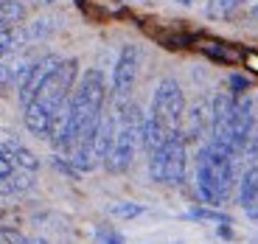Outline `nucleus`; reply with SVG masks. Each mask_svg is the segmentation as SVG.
<instances>
[{"label": "nucleus", "instance_id": "8", "mask_svg": "<svg viewBox=\"0 0 258 244\" xmlns=\"http://www.w3.org/2000/svg\"><path fill=\"white\" fill-rule=\"evenodd\" d=\"M59 62H62V59H59L56 53H45V56H39V59H31V65L20 73V79H17V98H20L23 107H26V104L39 93V87H42L45 79L56 71Z\"/></svg>", "mask_w": 258, "mask_h": 244}, {"label": "nucleus", "instance_id": "22", "mask_svg": "<svg viewBox=\"0 0 258 244\" xmlns=\"http://www.w3.org/2000/svg\"><path fill=\"white\" fill-rule=\"evenodd\" d=\"M23 3H31V6H53V3H56V0H23Z\"/></svg>", "mask_w": 258, "mask_h": 244}, {"label": "nucleus", "instance_id": "21", "mask_svg": "<svg viewBox=\"0 0 258 244\" xmlns=\"http://www.w3.org/2000/svg\"><path fill=\"white\" fill-rule=\"evenodd\" d=\"M227 84L233 87V90H227V93H233V96H244V90H247V79H241V76H230V79H227Z\"/></svg>", "mask_w": 258, "mask_h": 244}, {"label": "nucleus", "instance_id": "19", "mask_svg": "<svg viewBox=\"0 0 258 244\" xmlns=\"http://www.w3.org/2000/svg\"><path fill=\"white\" fill-rule=\"evenodd\" d=\"M0 236L6 238L9 244H34L31 238H26L23 233H17V230H9V227H3V230H0Z\"/></svg>", "mask_w": 258, "mask_h": 244}, {"label": "nucleus", "instance_id": "10", "mask_svg": "<svg viewBox=\"0 0 258 244\" xmlns=\"http://www.w3.org/2000/svg\"><path fill=\"white\" fill-rule=\"evenodd\" d=\"M239 205L252 222H258V166H250L239 180Z\"/></svg>", "mask_w": 258, "mask_h": 244}, {"label": "nucleus", "instance_id": "11", "mask_svg": "<svg viewBox=\"0 0 258 244\" xmlns=\"http://www.w3.org/2000/svg\"><path fill=\"white\" fill-rule=\"evenodd\" d=\"M0 146L6 149V154L14 160V166H17V168H23V171H31V174L39 168V157H37V154H34L23 141H17L14 135L0 138Z\"/></svg>", "mask_w": 258, "mask_h": 244}, {"label": "nucleus", "instance_id": "17", "mask_svg": "<svg viewBox=\"0 0 258 244\" xmlns=\"http://www.w3.org/2000/svg\"><path fill=\"white\" fill-rule=\"evenodd\" d=\"M247 0H211L208 3V14L211 17H227V14H233L239 6H244Z\"/></svg>", "mask_w": 258, "mask_h": 244}, {"label": "nucleus", "instance_id": "3", "mask_svg": "<svg viewBox=\"0 0 258 244\" xmlns=\"http://www.w3.org/2000/svg\"><path fill=\"white\" fill-rule=\"evenodd\" d=\"M182 118H185V93H182L177 79H160L152 93V107L149 115L143 118L141 129V149L149 154L160 149L171 135H177L182 129Z\"/></svg>", "mask_w": 258, "mask_h": 244}, {"label": "nucleus", "instance_id": "15", "mask_svg": "<svg viewBox=\"0 0 258 244\" xmlns=\"http://www.w3.org/2000/svg\"><path fill=\"white\" fill-rule=\"evenodd\" d=\"M107 211H110V216H112V219L129 222V219H138L143 211H146V208H143L141 202H129V199H121V202H112V205L107 208Z\"/></svg>", "mask_w": 258, "mask_h": 244}, {"label": "nucleus", "instance_id": "18", "mask_svg": "<svg viewBox=\"0 0 258 244\" xmlns=\"http://www.w3.org/2000/svg\"><path fill=\"white\" fill-rule=\"evenodd\" d=\"M96 241L98 244H126L123 241V236L118 230H112L110 225H101V227H96Z\"/></svg>", "mask_w": 258, "mask_h": 244}, {"label": "nucleus", "instance_id": "16", "mask_svg": "<svg viewBox=\"0 0 258 244\" xmlns=\"http://www.w3.org/2000/svg\"><path fill=\"white\" fill-rule=\"evenodd\" d=\"M185 219H194V222H213V225H230V216L216 208H194V211L185 213Z\"/></svg>", "mask_w": 258, "mask_h": 244}, {"label": "nucleus", "instance_id": "12", "mask_svg": "<svg viewBox=\"0 0 258 244\" xmlns=\"http://www.w3.org/2000/svg\"><path fill=\"white\" fill-rule=\"evenodd\" d=\"M28 65H31V56H26L23 51L12 53V56H3V59H0V87L17 82L20 73L26 71Z\"/></svg>", "mask_w": 258, "mask_h": 244}, {"label": "nucleus", "instance_id": "13", "mask_svg": "<svg viewBox=\"0 0 258 244\" xmlns=\"http://www.w3.org/2000/svg\"><path fill=\"white\" fill-rule=\"evenodd\" d=\"M34 186V174L23 171V168H14L9 177H0V194L3 197H14V194H23Z\"/></svg>", "mask_w": 258, "mask_h": 244}, {"label": "nucleus", "instance_id": "2", "mask_svg": "<svg viewBox=\"0 0 258 244\" xmlns=\"http://www.w3.org/2000/svg\"><path fill=\"white\" fill-rule=\"evenodd\" d=\"M107 79L98 68L84 71L82 79L76 82L71 98H68V109H64V121L59 127V132L53 135V146L62 154H68L87 132L98 124V118L104 115L107 107Z\"/></svg>", "mask_w": 258, "mask_h": 244}, {"label": "nucleus", "instance_id": "14", "mask_svg": "<svg viewBox=\"0 0 258 244\" xmlns=\"http://www.w3.org/2000/svg\"><path fill=\"white\" fill-rule=\"evenodd\" d=\"M26 42H31L26 28H12V31H3V34H0V59L12 56V53H17V51H23V48H26Z\"/></svg>", "mask_w": 258, "mask_h": 244}, {"label": "nucleus", "instance_id": "5", "mask_svg": "<svg viewBox=\"0 0 258 244\" xmlns=\"http://www.w3.org/2000/svg\"><path fill=\"white\" fill-rule=\"evenodd\" d=\"M143 112L132 98H121L115 109V141L112 149L104 160V168L110 174H123L129 171V166L135 163V154L141 149V129H143Z\"/></svg>", "mask_w": 258, "mask_h": 244}, {"label": "nucleus", "instance_id": "7", "mask_svg": "<svg viewBox=\"0 0 258 244\" xmlns=\"http://www.w3.org/2000/svg\"><path fill=\"white\" fill-rule=\"evenodd\" d=\"M141 65H143V48L141 45L126 42V45L118 51L115 65H112V76H110V90L118 101H121V98H129V93L135 90L138 76H141Z\"/></svg>", "mask_w": 258, "mask_h": 244}, {"label": "nucleus", "instance_id": "1", "mask_svg": "<svg viewBox=\"0 0 258 244\" xmlns=\"http://www.w3.org/2000/svg\"><path fill=\"white\" fill-rule=\"evenodd\" d=\"M79 82V59H62L56 65V71L45 79V84L39 87V93L23 107V121L31 135L42 138V141H53L64 121V109H68V98H71L73 87Z\"/></svg>", "mask_w": 258, "mask_h": 244}, {"label": "nucleus", "instance_id": "4", "mask_svg": "<svg viewBox=\"0 0 258 244\" xmlns=\"http://www.w3.org/2000/svg\"><path fill=\"white\" fill-rule=\"evenodd\" d=\"M233 180H236V157L225 149L205 143L197 152V194L202 202L211 208L222 205L233 191Z\"/></svg>", "mask_w": 258, "mask_h": 244}, {"label": "nucleus", "instance_id": "6", "mask_svg": "<svg viewBox=\"0 0 258 244\" xmlns=\"http://www.w3.org/2000/svg\"><path fill=\"white\" fill-rule=\"evenodd\" d=\"M188 141L182 129L171 135L160 149L149 154V177L160 186H182L185 182V166H188Z\"/></svg>", "mask_w": 258, "mask_h": 244}, {"label": "nucleus", "instance_id": "9", "mask_svg": "<svg viewBox=\"0 0 258 244\" xmlns=\"http://www.w3.org/2000/svg\"><path fill=\"white\" fill-rule=\"evenodd\" d=\"M211 135V101H197L185 107V118H182V135L185 141H200L202 135Z\"/></svg>", "mask_w": 258, "mask_h": 244}, {"label": "nucleus", "instance_id": "20", "mask_svg": "<svg viewBox=\"0 0 258 244\" xmlns=\"http://www.w3.org/2000/svg\"><path fill=\"white\" fill-rule=\"evenodd\" d=\"M14 168H17V166H14V160L6 154V149L0 146V177H9V174H12Z\"/></svg>", "mask_w": 258, "mask_h": 244}, {"label": "nucleus", "instance_id": "23", "mask_svg": "<svg viewBox=\"0 0 258 244\" xmlns=\"http://www.w3.org/2000/svg\"><path fill=\"white\" fill-rule=\"evenodd\" d=\"M174 3H180V6H194L197 0H174Z\"/></svg>", "mask_w": 258, "mask_h": 244}]
</instances>
